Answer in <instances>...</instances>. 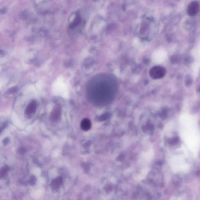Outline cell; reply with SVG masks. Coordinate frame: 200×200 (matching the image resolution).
Returning <instances> with one entry per match:
<instances>
[{
    "mask_svg": "<svg viewBox=\"0 0 200 200\" xmlns=\"http://www.w3.org/2000/svg\"><path fill=\"white\" fill-rule=\"evenodd\" d=\"M166 69L163 67L156 66L150 70L149 74L151 77L154 80L162 78L165 75Z\"/></svg>",
    "mask_w": 200,
    "mask_h": 200,
    "instance_id": "6da1fadb",
    "label": "cell"
},
{
    "mask_svg": "<svg viewBox=\"0 0 200 200\" xmlns=\"http://www.w3.org/2000/svg\"><path fill=\"white\" fill-rule=\"evenodd\" d=\"M200 5L198 2L193 1L188 5L187 8V12L190 16H194L197 15L199 11Z\"/></svg>",
    "mask_w": 200,
    "mask_h": 200,
    "instance_id": "7a4b0ae2",
    "label": "cell"
},
{
    "mask_svg": "<svg viewBox=\"0 0 200 200\" xmlns=\"http://www.w3.org/2000/svg\"><path fill=\"white\" fill-rule=\"evenodd\" d=\"M37 104L35 101L31 102L29 104L25 110V113L27 115L32 114L37 110Z\"/></svg>",
    "mask_w": 200,
    "mask_h": 200,
    "instance_id": "3957f363",
    "label": "cell"
},
{
    "mask_svg": "<svg viewBox=\"0 0 200 200\" xmlns=\"http://www.w3.org/2000/svg\"><path fill=\"white\" fill-rule=\"evenodd\" d=\"M91 122L88 118H85L81 122V128L84 131H87L89 130L91 127Z\"/></svg>",
    "mask_w": 200,
    "mask_h": 200,
    "instance_id": "277c9868",
    "label": "cell"
},
{
    "mask_svg": "<svg viewBox=\"0 0 200 200\" xmlns=\"http://www.w3.org/2000/svg\"><path fill=\"white\" fill-rule=\"evenodd\" d=\"M60 112L61 111H60L59 108L56 107L55 109H54V111H53L52 113L51 117L53 119L55 120H57L60 117V115H61Z\"/></svg>",
    "mask_w": 200,
    "mask_h": 200,
    "instance_id": "5b68a950",
    "label": "cell"
}]
</instances>
